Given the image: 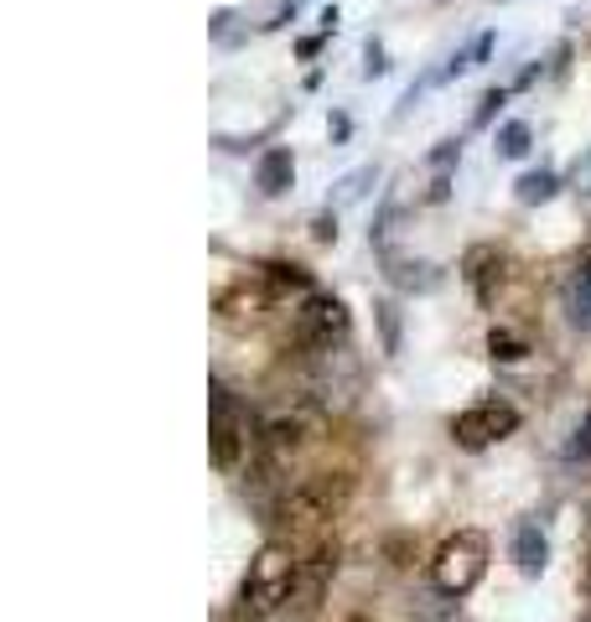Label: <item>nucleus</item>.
Listing matches in <instances>:
<instances>
[{"label": "nucleus", "instance_id": "nucleus-21", "mask_svg": "<svg viewBox=\"0 0 591 622\" xmlns=\"http://www.w3.org/2000/svg\"><path fill=\"white\" fill-rule=\"evenodd\" d=\"M509 99V89H488V94L477 99V110H473V125H488L493 115H498V104Z\"/></svg>", "mask_w": 591, "mask_h": 622}, {"label": "nucleus", "instance_id": "nucleus-14", "mask_svg": "<svg viewBox=\"0 0 591 622\" xmlns=\"http://www.w3.org/2000/svg\"><path fill=\"white\" fill-rule=\"evenodd\" d=\"M566 316H571L576 327H587L591 322V254L576 265L571 280H566Z\"/></svg>", "mask_w": 591, "mask_h": 622}, {"label": "nucleus", "instance_id": "nucleus-12", "mask_svg": "<svg viewBox=\"0 0 591 622\" xmlns=\"http://www.w3.org/2000/svg\"><path fill=\"white\" fill-rule=\"evenodd\" d=\"M509 555H513V565H519L524 576H540V571L551 565V540H545V529L534 525V519H524V525L513 529Z\"/></svg>", "mask_w": 591, "mask_h": 622}, {"label": "nucleus", "instance_id": "nucleus-15", "mask_svg": "<svg viewBox=\"0 0 591 622\" xmlns=\"http://www.w3.org/2000/svg\"><path fill=\"white\" fill-rule=\"evenodd\" d=\"M530 125L524 119H509V125H498V156H509V161H519V156H530Z\"/></svg>", "mask_w": 591, "mask_h": 622}, {"label": "nucleus", "instance_id": "nucleus-17", "mask_svg": "<svg viewBox=\"0 0 591 622\" xmlns=\"http://www.w3.org/2000/svg\"><path fill=\"white\" fill-rule=\"evenodd\" d=\"M390 280L394 286H405V291H431L441 275H436L431 265H410V260H405V265H390Z\"/></svg>", "mask_w": 591, "mask_h": 622}, {"label": "nucleus", "instance_id": "nucleus-1", "mask_svg": "<svg viewBox=\"0 0 591 622\" xmlns=\"http://www.w3.org/2000/svg\"><path fill=\"white\" fill-rule=\"evenodd\" d=\"M354 498V477L348 472H312V477H301L296 487H286L270 508V519H276V540H291L296 550L301 544L322 540L333 519L348 508Z\"/></svg>", "mask_w": 591, "mask_h": 622}, {"label": "nucleus", "instance_id": "nucleus-26", "mask_svg": "<svg viewBox=\"0 0 591 622\" xmlns=\"http://www.w3.org/2000/svg\"><path fill=\"white\" fill-rule=\"evenodd\" d=\"M452 156H462V146H456V140H441V151H431V161H436V166H447Z\"/></svg>", "mask_w": 591, "mask_h": 622}, {"label": "nucleus", "instance_id": "nucleus-16", "mask_svg": "<svg viewBox=\"0 0 591 622\" xmlns=\"http://www.w3.org/2000/svg\"><path fill=\"white\" fill-rule=\"evenodd\" d=\"M555 187H560V182H555V172H524L519 176V203H551L555 197Z\"/></svg>", "mask_w": 591, "mask_h": 622}, {"label": "nucleus", "instance_id": "nucleus-11", "mask_svg": "<svg viewBox=\"0 0 591 622\" xmlns=\"http://www.w3.org/2000/svg\"><path fill=\"white\" fill-rule=\"evenodd\" d=\"M467 286H473V296L483 301V307H493L498 301V291H503V280H509V260L498 250H488V244H477L473 254H467Z\"/></svg>", "mask_w": 591, "mask_h": 622}, {"label": "nucleus", "instance_id": "nucleus-28", "mask_svg": "<svg viewBox=\"0 0 591 622\" xmlns=\"http://www.w3.org/2000/svg\"><path fill=\"white\" fill-rule=\"evenodd\" d=\"M587 591H591V555H587Z\"/></svg>", "mask_w": 591, "mask_h": 622}, {"label": "nucleus", "instance_id": "nucleus-18", "mask_svg": "<svg viewBox=\"0 0 591 622\" xmlns=\"http://www.w3.org/2000/svg\"><path fill=\"white\" fill-rule=\"evenodd\" d=\"M374 166H358V172H348L343 182H337V193H333V203H358V197L369 193V182H374Z\"/></svg>", "mask_w": 591, "mask_h": 622}, {"label": "nucleus", "instance_id": "nucleus-27", "mask_svg": "<svg viewBox=\"0 0 591 622\" xmlns=\"http://www.w3.org/2000/svg\"><path fill=\"white\" fill-rule=\"evenodd\" d=\"M322 53V37H301V58H316Z\"/></svg>", "mask_w": 591, "mask_h": 622}, {"label": "nucleus", "instance_id": "nucleus-2", "mask_svg": "<svg viewBox=\"0 0 591 622\" xmlns=\"http://www.w3.org/2000/svg\"><path fill=\"white\" fill-rule=\"evenodd\" d=\"M296 571H301V550L291 540H270L255 550V561L244 571L239 581V597H234V622H265L276 618L280 607L296 597Z\"/></svg>", "mask_w": 591, "mask_h": 622}, {"label": "nucleus", "instance_id": "nucleus-7", "mask_svg": "<svg viewBox=\"0 0 591 622\" xmlns=\"http://www.w3.org/2000/svg\"><path fill=\"white\" fill-rule=\"evenodd\" d=\"M513 430H519V410L509 400H477L452 421V441L462 451H488L493 441H503Z\"/></svg>", "mask_w": 591, "mask_h": 622}, {"label": "nucleus", "instance_id": "nucleus-22", "mask_svg": "<svg viewBox=\"0 0 591 622\" xmlns=\"http://www.w3.org/2000/svg\"><path fill=\"white\" fill-rule=\"evenodd\" d=\"M384 73H390L384 47H379V42H369V47H363V78H384Z\"/></svg>", "mask_w": 591, "mask_h": 622}, {"label": "nucleus", "instance_id": "nucleus-20", "mask_svg": "<svg viewBox=\"0 0 591 622\" xmlns=\"http://www.w3.org/2000/svg\"><path fill=\"white\" fill-rule=\"evenodd\" d=\"M374 316H379V332H384V353H399V311L390 307V301H379L374 307Z\"/></svg>", "mask_w": 591, "mask_h": 622}, {"label": "nucleus", "instance_id": "nucleus-19", "mask_svg": "<svg viewBox=\"0 0 591 622\" xmlns=\"http://www.w3.org/2000/svg\"><path fill=\"white\" fill-rule=\"evenodd\" d=\"M488 348H493V358H503V364H513V358H524V337H519V332H509V327H493Z\"/></svg>", "mask_w": 591, "mask_h": 622}, {"label": "nucleus", "instance_id": "nucleus-24", "mask_svg": "<svg viewBox=\"0 0 591 622\" xmlns=\"http://www.w3.org/2000/svg\"><path fill=\"white\" fill-rule=\"evenodd\" d=\"M571 457H591V415H587V426L576 430V441H571Z\"/></svg>", "mask_w": 591, "mask_h": 622}, {"label": "nucleus", "instance_id": "nucleus-23", "mask_svg": "<svg viewBox=\"0 0 591 622\" xmlns=\"http://www.w3.org/2000/svg\"><path fill=\"white\" fill-rule=\"evenodd\" d=\"M312 239H316V244H333V239H337V218H333V214L316 218V223H312Z\"/></svg>", "mask_w": 591, "mask_h": 622}, {"label": "nucleus", "instance_id": "nucleus-6", "mask_svg": "<svg viewBox=\"0 0 591 622\" xmlns=\"http://www.w3.org/2000/svg\"><path fill=\"white\" fill-rule=\"evenodd\" d=\"M348 307L337 301V296H322L316 291L312 301H301L291 316V332H286V348L296 353H333V343L348 337Z\"/></svg>", "mask_w": 591, "mask_h": 622}, {"label": "nucleus", "instance_id": "nucleus-3", "mask_svg": "<svg viewBox=\"0 0 591 622\" xmlns=\"http://www.w3.org/2000/svg\"><path fill=\"white\" fill-rule=\"evenodd\" d=\"M208 451H213V466L229 472V477H239L259 457L255 415L234 400V389H223V384L208 389Z\"/></svg>", "mask_w": 591, "mask_h": 622}, {"label": "nucleus", "instance_id": "nucleus-29", "mask_svg": "<svg viewBox=\"0 0 591 622\" xmlns=\"http://www.w3.org/2000/svg\"><path fill=\"white\" fill-rule=\"evenodd\" d=\"M343 622H369V618H343Z\"/></svg>", "mask_w": 591, "mask_h": 622}, {"label": "nucleus", "instance_id": "nucleus-8", "mask_svg": "<svg viewBox=\"0 0 591 622\" xmlns=\"http://www.w3.org/2000/svg\"><path fill=\"white\" fill-rule=\"evenodd\" d=\"M337 571V544L322 534V540L301 544V571H296V612H316V602H322V591H327V581H333Z\"/></svg>", "mask_w": 591, "mask_h": 622}, {"label": "nucleus", "instance_id": "nucleus-4", "mask_svg": "<svg viewBox=\"0 0 591 622\" xmlns=\"http://www.w3.org/2000/svg\"><path fill=\"white\" fill-rule=\"evenodd\" d=\"M488 576V534L483 529H456L436 544L431 555V586L441 597H467Z\"/></svg>", "mask_w": 591, "mask_h": 622}, {"label": "nucleus", "instance_id": "nucleus-5", "mask_svg": "<svg viewBox=\"0 0 591 622\" xmlns=\"http://www.w3.org/2000/svg\"><path fill=\"white\" fill-rule=\"evenodd\" d=\"M316 436H322L316 405H291V410H280L276 421H265V426H259V457H255L259 477H280L301 451L312 447Z\"/></svg>", "mask_w": 591, "mask_h": 622}, {"label": "nucleus", "instance_id": "nucleus-13", "mask_svg": "<svg viewBox=\"0 0 591 622\" xmlns=\"http://www.w3.org/2000/svg\"><path fill=\"white\" fill-rule=\"evenodd\" d=\"M291 176H296V156L286 151V146H270V151L259 156V166H255V187L265 197H280L286 187H291Z\"/></svg>", "mask_w": 591, "mask_h": 622}, {"label": "nucleus", "instance_id": "nucleus-25", "mask_svg": "<svg viewBox=\"0 0 591 622\" xmlns=\"http://www.w3.org/2000/svg\"><path fill=\"white\" fill-rule=\"evenodd\" d=\"M229 32H234V11H218V16H213V37L223 42Z\"/></svg>", "mask_w": 591, "mask_h": 622}, {"label": "nucleus", "instance_id": "nucleus-9", "mask_svg": "<svg viewBox=\"0 0 591 622\" xmlns=\"http://www.w3.org/2000/svg\"><path fill=\"white\" fill-rule=\"evenodd\" d=\"M265 311H270V296H265V286H250V280H239V286H229V291L213 301V316L218 327L229 332H250L265 322Z\"/></svg>", "mask_w": 591, "mask_h": 622}, {"label": "nucleus", "instance_id": "nucleus-10", "mask_svg": "<svg viewBox=\"0 0 591 622\" xmlns=\"http://www.w3.org/2000/svg\"><path fill=\"white\" fill-rule=\"evenodd\" d=\"M259 286L270 296V307H301V301H312L316 296V280L312 270H301V265H286V260H270L265 270H259Z\"/></svg>", "mask_w": 591, "mask_h": 622}]
</instances>
